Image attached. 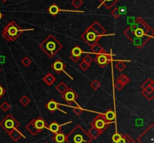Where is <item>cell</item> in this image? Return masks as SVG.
I'll use <instances>...</instances> for the list:
<instances>
[{
	"mask_svg": "<svg viewBox=\"0 0 154 143\" xmlns=\"http://www.w3.org/2000/svg\"><path fill=\"white\" fill-rule=\"evenodd\" d=\"M123 34L138 49H141L154 37L153 29L141 17H138L124 30Z\"/></svg>",
	"mask_w": 154,
	"mask_h": 143,
	"instance_id": "1",
	"label": "cell"
},
{
	"mask_svg": "<svg viewBox=\"0 0 154 143\" xmlns=\"http://www.w3.org/2000/svg\"><path fill=\"white\" fill-rule=\"evenodd\" d=\"M105 35V29L98 21H94L80 35V38L91 47L94 44L99 43V40Z\"/></svg>",
	"mask_w": 154,
	"mask_h": 143,
	"instance_id": "2",
	"label": "cell"
},
{
	"mask_svg": "<svg viewBox=\"0 0 154 143\" xmlns=\"http://www.w3.org/2000/svg\"><path fill=\"white\" fill-rule=\"evenodd\" d=\"M45 53L50 58H53L58 52H60L62 48V44L57 40L53 35H50L47 36L46 39L39 45Z\"/></svg>",
	"mask_w": 154,
	"mask_h": 143,
	"instance_id": "3",
	"label": "cell"
},
{
	"mask_svg": "<svg viewBox=\"0 0 154 143\" xmlns=\"http://www.w3.org/2000/svg\"><path fill=\"white\" fill-rule=\"evenodd\" d=\"M92 139L89 133L85 131L80 125L75 127L65 138L68 143H90Z\"/></svg>",
	"mask_w": 154,
	"mask_h": 143,
	"instance_id": "4",
	"label": "cell"
},
{
	"mask_svg": "<svg viewBox=\"0 0 154 143\" xmlns=\"http://www.w3.org/2000/svg\"><path fill=\"white\" fill-rule=\"evenodd\" d=\"M32 29H23L14 20L11 21L8 23L5 27L2 30V36L3 38L8 41H14L16 40L20 35L25 31H31Z\"/></svg>",
	"mask_w": 154,
	"mask_h": 143,
	"instance_id": "5",
	"label": "cell"
},
{
	"mask_svg": "<svg viewBox=\"0 0 154 143\" xmlns=\"http://www.w3.org/2000/svg\"><path fill=\"white\" fill-rule=\"evenodd\" d=\"M46 127V124L44 119L41 117H39L35 119H33L30 123L26 125V130L30 131L32 135H36L38 133L41 132L45 127Z\"/></svg>",
	"mask_w": 154,
	"mask_h": 143,
	"instance_id": "6",
	"label": "cell"
},
{
	"mask_svg": "<svg viewBox=\"0 0 154 143\" xmlns=\"http://www.w3.org/2000/svg\"><path fill=\"white\" fill-rule=\"evenodd\" d=\"M19 123L17 120L11 115H8L4 119L0 122V126L4 128L7 132H11L13 129H15L18 127Z\"/></svg>",
	"mask_w": 154,
	"mask_h": 143,
	"instance_id": "7",
	"label": "cell"
},
{
	"mask_svg": "<svg viewBox=\"0 0 154 143\" xmlns=\"http://www.w3.org/2000/svg\"><path fill=\"white\" fill-rule=\"evenodd\" d=\"M109 124L110 123L105 119L104 114H99L92 121L91 125L92 127L99 130L100 132H102L109 126Z\"/></svg>",
	"mask_w": 154,
	"mask_h": 143,
	"instance_id": "8",
	"label": "cell"
},
{
	"mask_svg": "<svg viewBox=\"0 0 154 143\" xmlns=\"http://www.w3.org/2000/svg\"><path fill=\"white\" fill-rule=\"evenodd\" d=\"M112 59V56L108 53H103V54H98L95 58L96 62L99 65L101 68H104L106 65H108L109 62Z\"/></svg>",
	"mask_w": 154,
	"mask_h": 143,
	"instance_id": "9",
	"label": "cell"
},
{
	"mask_svg": "<svg viewBox=\"0 0 154 143\" xmlns=\"http://www.w3.org/2000/svg\"><path fill=\"white\" fill-rule=\"evenodd\" d=\"M140 143H153V127H149L138 138Z\"/></svg>",
	"mask_w": 154,
	"mask_h": 143,
	"instance_id": "10",
	"label": "cell"
},
{
	"mask_svg": "<svg viewBox=\"0 0 154 143\" xmlns=\"http://www.w3.org/2000/svg\"><path fill=\"white\" fill-rule=\"evenodd\" d=\"M62 97L69 103L70 106H72L73 103H75L76 99L78 98V95L71 88H68L67 91L64 94L62 95Z\"/></svg>",
	"mask_w": 154,
	"mask_h": 143,
	"instance_id": "11",
	"label": "cell"
},
{
	"mask_svg": "<svg viewBox=\"0 0 154 143\" xmlns=\"http://www.w3.org/2000/svg\"><path fill=\"white\" fill-rule=\"evenodd\" d=\"M65 67H66L65 64L63 63V62L62 60H60V59L56 60L54 63L52 64V65H51V68L57 73H60L61 71H63L64 69L65 68Z\"/></svg>",
	"mask_w": 154,
	"mask_h": 143,
	"instance_id": "12",
	"label": "cell"
},
{
	"mask_svg": "<svg viewBox=\"0 0 154 143\" xmlns=\"http://www.w3.org/2000/svg\"><path fill=\"white\" fill-rule=\"evenodd\" d=\"M59 106H60V104L57 103L55 100H54V99L50 100L46 104V108L48 110H50V111L51 112H54L55 110H59L62 111L59 108Z\"/></svg>",
	"mask_w": 154,
	"mask_h": 143,
	"instance_id": "13",
	"label": "cell"
},
{
	"mask_svg": "<svg viewBox=\"0 0 154 143\" xmlns=\"http://www.w3.org/2000/svg\"><path fill=\"white\" fill-rule=\"evenodd\" d=\"M99 1L100 2V5L98 8H99L101 5H104L105 8L111 9L113 6H114L116 3L119 2L120 0H99Z\"/></svg>",
	"mask_w": 154,
	"mask_h": 143,
	"instance_id": "14",
	"label": "cell"
},
{
	"mask_svg": "<svg viewBox=\"0 0 154 143\" xmlns=\"http://www.w3.org/2000/svg\"><path fill=\"white\" fill-rule=\"evenodd\" d=\"M90 47H91V50H92V53H94V54H96V55H98V54H103V53H107L99 43L94 44L92 45Z\"/></svg>",
	"mask_w": 154,
	"mask_h": 143,
	"instance_id": "15",
	"label": "cell"
},
{
	"mask_svg": "<svg viewBox=\"0 0 154 143\" xmlns=\"http://www.w3.org/2000/svg\"><path fill=\"white\" fill-rule=\"evenodd\" d=\"M47 11L49 12V14L53 16H56L62 10L60 8V7L56 4V3H53L49 8H47Z\"/></svg>",
	"mask_w": 154,
	"mask_h": 143,
	"instance_id": "16",
	"label": "cell"
},
{
	"mask_svg": "<svg viewBox=\"0 0 154 143\" xmlns=\"http://www.w3.org/2000/svg\"><path fill=\"white\" fill-rule=\"evenodd\" d=\"M56 77L51 73H47L46 75L43 77V81L46 83L47 86H51L56 82Z\"/></svg>",
	"mask_w": 154,
	"mask_h": 143,
	"instance_id": "17",
	"label": "cell"
},
{
	"mask_svg": "<svg viewBox=\"0 0 154 143\" xmlns=\"http://www.w3.org/2000/svg\"><path fill=\"white\" fill-rule=\"evenodd\" d=\"M104 115H105V119H107V121L109 123L115 121V112L113 111L112 110H108V111L104 114Z\"/></svg>",
	"mask_w": 154,
	"mask_h": 143,
	"instance_id": "18",
	"label": "cell"
},
{
	"mask_svg": "<svg viewBox=\"0 0 154 143\" xmlns=\"http://www.w3.org/2000/svg\"><path fill=\"white\" fill-rule=\"evenodd\" d=\"M65 138H66V136L60 132L55 133V135L53 137L54 140L56 143H63L65 141Z\"/></svg>",
	"mask_w": 154,
	"mask_h": 143,
	"instance_id": "19",
	"label": "cell"
},
{
	"mask_svg": "<svg viewBox=\"0 0 154 143\" xmlns=\"http://www.w3.org/2000/svg\"><path fill=\"white\" fill-rule=\"evenodd\" d=\"M9 135L11 136V137L14 141H17V140L23 136V134L15 128V129H13L11 132H9Z\"/></svg>",
	"mask_w": 154,
	"mask_h": 143,
	"instance_id": "20",
	"label": "cell"
},
{
	"mask_svg": "<svg viewBox=\"0 0 154 143\" xmlns=\"http://www.w3.org/2000/svg\"><path fill=\"white\" fill-rule=\"evenodd\" d=\"M56 88L58 90L59 92H60L62 95V94H64V93L67 91V89L69 88V87H68V86H67L64 82H60L56 86Z\"/></svg>",
	"mask_w": 154,
	"mask_h": 143,
	"instance_id": "21",
	"label": "cell"
},
{
	"mask_svg": "<svg viewBox=\"0 0 154 143\" xmlns=\"http://www.w3.org/2000/svg\"><path fill=\"white\" fill-rule=\"evenodd\" d=\"M49 129L51 132H53L54 133H59L60 132V126L56 122V121H54L52 122L50 126H49Z\"/></svg>",
	"mask_w": 154,
	"mask_h": 143,
	"instance_id": "22",
	"label": "cell"
},
{
	"mask_svg": "<svg viewBox=\"0 0 154 143\" xmlns=\"http://www.w3.org/2000/svg\"><path fill=\"white\" fill-rule=\"evenodd\" d=\"M71 55H72V56L80 57L81 54L83 53V50H82V49L79 46H75V47L71 49Z\"/></svg>",
	"mask_w": 154,
	"mask_h": 143,
	"instance_id": "23",
	"label": "cell"
},
{
	"mask_svg": "<svg viewBox=\"0 0 154 143\" xmlns=\"http://www.w3.org/2000/svg\"><path fill=\"white\" fill-rule=\"evenodd\" d=\"M117 81H119L120 82H121L123 84V86H126L127 85L129 82V78L126 76V75H124V74H121L119 76L118 79H117Z\"/></svg>",
	"mask_w": 154,
	"mask_h": 143,
	"instance_id": "24",
	"label": "cell"
},
{
	"mask_svg": "<svg viewBox=\"0 0 154 143\" xmlns=\"http://www.w3.org/2000/svg\"><path fill=\"white\" fill-rule=\"evenodd\" d=\"M141 94L144 96V97L147 99L148 100H152L154 97V91L153 92H147L145 90H142Z\"/></svg>",
	"mask_w": 154,
	"mask_h": 143,
	"instance_id": "25",
	"label": "cell"
},
{
	"mask_svg": "<svg viewBox=\"0 0 154 143\" xmlns=\"http://www.w3.org/2000/svg\"><path fill=\"white\" fill-rule=\"evenodd\" d=\"M101 132H100L99 130H97V129H96V128H94V127H92L90 130V131H89V134L91 136V137L92 138H96V137H97L99 135H100V133Z\"/></svg>",
	"mask_w": 154,
	"mask_h": 143,
	"instance_id": "26",
	"label": "cell"
},
{
	"mask_svg": "<svg viewBox=\"0 0 154 143\" xmlns=\"http://www.w3.org/2000/svg\"><path fill=\"white\" fill-rule=\"evenodd\" d=\"M71 5L76 9H78L84 5V2H83V0H72Z\"/></svg>",
	"mask_w": 154,
	"mask_h": 143,
	"instance_id": "27",
	"label": "cell"
},
{
	"mask_svg": "<svg viewBox=\"0 0 154 143\" xmlns=\"http://www.w3.org/2000/svg\"><path fill=\"white\" fill-rule=\"evenodd\" d=\"M20 103L24 106H27L29 103H30V99L27 97V96H23L20 99Z\"/></svg>",
	"mask_w": 154,
	"mask_h": 143,
	"instance_id": "28",
	"label": "cell"
},
{
	"mask_svg": "<svg viewBox=\"0 0 154 143\" xmlns=\"http://www.w3.org/2000/svg\"><path fill=\"white\" fill-rule=\"evenodd\" d=\"M126 64L124 63L123 62H122V61H120V62H118L116 64V68L119 71H123V70L126 68Z\"/></svg>",
	"mask_w": 154,
	"mask_h": 143,
	"instance_id": "29",
	"label": "cell"
},
{
	"mask_svg": "<svg viewBox=\"0 0 154 143\" xmlns=\"http://www.w3.org/2000/svg\"><path fill=\"white\" fill-rule=\"evenodd\" d=\"M21 64H23L24 67H28V66H30L31 64H32V60H31L29 57L26 56V57H24L23 59L21 60Z\"/></svg>",
	"mask_w": 154,
	"mask_h": 143,
	"instance_id": "30",
	"label": "cell"
},
{
	"mask_svg": "<svg viewBox=\"0 0 154 143\" xmlns=\"http://www.w3.org/2000/svg\"><path fill=\"white\" fill-rule=\"evenodd\" d=\"M0 108L4 112H7L11 108V106H10V104L7 101H4L3 103L0 105Z\"/></svg>",
	"mask_w": 154,
	"mask_h": 143,
	"instance_id": "31",
	"label": "cell"
},
{
	"mask_svg": "<svg viewBox=\"0 0 154 143\" xmlns=\"http://www.w3.org/2000/svg\"><path fill=\"white\" fill-rule=\"evenodd\" d=\"M90 86H91L92 89L97 90V89H99L101 87V83L98 80H94V81H92V82H91Z\"/></svg>",
	"mask_w": 154,
	"mask_h": 143,
	"instance_id": "32",
	"label": "cell"
},
{
	"mask_svg": "<svg viewBox=\"0 0 154 143\" xmlns=\"http://www.w3.org/2000/svg\"><path fill=\"white\" fill-rule=\"evenodd\" d=\"M111 15L114 16V18L116 19H117V18H119L120 16V11H119V8H115L114 9H113L112 10V11H111Z\"/></svg>",
	"mask_w": 154,
	"mask_h": 143,
	"instance_id": "33",
	"label": "cell"
},
{
	"mask_svg": "<svg viewBox=\"0 0 154 143\" xmlns=\"http://www.w3.org/2000/svg\"><path fill=\"white\" fill-rule=\"evenodd\" d=\"M79 66H80V68H81V70L82 71H86L89 68H90V64H87L85 62H84V61H82L80 63V64H79Z\"/></svg>",
	"mask_w": 154,
	"mask_h": 143,
	"instance_id": "34",
	"label": "cell"
},
{
	"mask_svg": "<svg viewBox=\"0 0 154 143\" xmlns=\"http://www.w3.org/2000/svg\"><path fill=\"white\" fill-rule=\"evenodd\" d=\"M152 80L151 79H147V80L141 86V88H142V90L143 89H145L146 88H147L149 86H150V84L151 83V82H152Z\"/></svg>",
	"mask_w": 154,
	"mask_h": 143,
	"instance_id": "35",
	"label": "cell"
},
{
	"mask_svg": "<svg viewBox=\"0 0 154 143\" xmlns=\"http://www.w3.org/2000/svg\"><path fill=\"white\" fill-rule=\"evenodd\" d=\"M73 110H74V112L76 113V115H80V114L83 112V111H84V110H83L82 108H80V106H78L77 105H76V106H75V107L73 108Z\"/></svg>",
	"mask_w": 154,
	"mask_h": 143,
	"instance_id": "36",
	"label": "cell"
},
{
	"mask_svg": "<svg viewBox=\"0 0 154 143\" xmlns=\"http://www.w3.org/2000/svg\"><path fill=\"white\" fill-rule=\"evenodd\" d=\"M82 61H84V62H85L87 64H91V62H92V58L91 56H90V55H86V56L84 57V58L82 59Z\"/></svg>",
	"mask_w": 154,
	"mask_h": 143,
	"instance_id": "37",
	"label": "cell"
},
{
	"mask_svg": "<svg viewBox=\"0 0 154 143\" xmlns=\"http://www.w3.org/2000/svg\"><path fill=\"white\" fill-rule=\"evenodd\" d=\"M114 87L116 90H118V91H120V90H122L124 87V86H123V84L121 83V82H120L119 81H116L115 82V84H114Z\"/></svg>",
	"mask_w": 154,
	"mask_h": 143,
	"instance_id": "38",
	"label": "cell"
},
{
	"mask_svg": "<svg viewBox=\"0 0 154 143\" xmlns=\"http://www.w3.org/2000/svg\"><path fill=\"white\" fill-rule=\"evenodd\" d=\"M122 138V136L120 134H119V133H115L114 135L112 136V140H113V142L116 143L118 140H120V139Z\"/></svg>",
	"mask_w": 154,
	"mask_h": 143,
	"instance_id": "39",
	"label": "cell"
},
{
	"mask_svg": "<svg viewBox=\"0 0 154 143\" xmlns=\"http://www.w3.org/2000/svg\"><path fill=\"white\" fill-rule=\"evenodd\" d=\"M5 92H6V90L0 85V99H1L3 96L5 95Z\"/></svg>",
	"mask_w": 154,
	"mask_h": 143,
	"instance_id": "40",
	"label": "cell"
},
{
	"mask_svg": "<svg viewBox=\"0 0 154 143\" xmlns=\"http://www.w3.org/2000/svg\"><path fill=\"white\" fill-rule=\"evenodd\" d=\"M70 58H71L74 62H77L80 60V57H77V56H75L71 55V56H70Z\"/></svg>",
	"mask_w": 154,
	"mask_h": 143,
	"instance_id": "41",
	"label": "cell"
},
{
	"mask_svg": "<svg viewBox=\"0 0 154 143\" xmlns=\"http://www.w3.org/2000/svg\"><path fill=\"white\" fill-rule=\"evenodd\" d=\"M143 90H145V91H147V92H153L154 91V88H151L150 86H149L147 88H146L145 89H143Z\"/></svg>",
	"mask_w": 154,
	"mask_h": 143,
	"instance_id": "42",
	"label": "cell"
},
{
	"mask_svg": "<svg viewBox=\"0 0 154 143\" xmlns=\"http://www.w3.org/2000/svg\"><path fill=\"white\" fill-rule=\"evenodd\" d=\"M116 143H126V140H125V139H124V138L122 137L120 140H118V141H117Z\"/></svg>",
	"mask_w": 154,
	"mask_h": 143,
	"instance_id": "43",
	"label": "cell"
},
{
	"mask_svg": "<svg viewBox=\"0 0 154 143\" xmlns=\"http://www.w3.org/2000/svg\"><path fill=\"white\" fill-rule=\"evenodd\" d=\"M150 86L151 88H154V81L153 80H152L151 83L150 84Z\"/></svg>",
	"mask_w": 154,
	"mask_h": 143,
	"instance_id": "44",
	"label": "cell"
},
{
	"mask_svg": "<svg viewBox=\"0 0 154 143\" xmlns=\"http://www.w3.org/2000/svg\"><path fill=\"white\" fill-rule=\"evenodd\" d=\"M2 17H3V14H2V12L0 11V20H1V19H2Z\"/></svg>",
	"mask_w": 154,
	"mask_h": 143,
	"instance_id": "45",
	"label": "cell"
},
{
	"mask_svg": "<svg viewBox=\"0 0 154 143\" xmlns=\"http://www.w3.org/2000/svg\"><path fill=\"white\" fill-rule=\"evenodd\" d=\"M1 1H2V2H7L8 0H1Z\"/></svg>",
	"mask_w": 154,
	"mask_h": 143,
	"instance_id": "46",
	"label": "cell"
},
{
	"mask_svg": "<svg viewBox=\"0 0 154 143\" xmlns=\"http://www.w3.org/2000/svg\"><path fill=\"white\" fill-rule=\"evenodd\" d=\"M1 71H2V70H1V68H0V72H1Z\"/></svg>",
	"mask_w": 154,
	"mask_h": 143,
	"instance_id": "47",
	"label": "cell"
},
{
	"mask_svg": "<svg viewBox=\"0 0 154 143\" xmlns=\"http://www.w3.org/2000/svg\"><path fill=\"white\" fill-rule=\"evenodd\" d=\"M45 143H47V142H45Z\"/></svg>",
	"mask_w": 154,
	"mask_h": 143,
	"instance_id": "48",
	"label": "cell"
}]
</instances>
